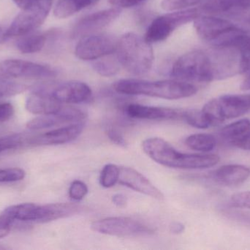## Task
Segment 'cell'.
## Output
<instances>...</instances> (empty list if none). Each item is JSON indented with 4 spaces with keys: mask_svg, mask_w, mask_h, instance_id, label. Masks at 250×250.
Instances as JSON below:
<instances>
[{
    "mask_svg": "<svg viewBox=\"0 0 250 250\" xmlns=\"http://www.w3.org/2000/svg\"><path fill=\"white\" fill-rule=\"evenodd\" d=\"M110 55L95 60L92 63L94 70L101 76L109 77L114 76L120 70V63L117 57L112 58Z\"/></svg>",
    "mask_w": 250,
    "mask_h": 250,
    "instance_id": "obj_26",
    "label": "cell"
},
{
    "mask_svg": "<svg viewBox=\"0 0 250 250\" xmlns=\"http://www.w3.org/2000/svg\"><path fill=\"white\" fill-rule=\"evenodd\" d=\"M185 144L190 149L201 152H208L215 148L217 140L213 135L208 134H196L188 136L185 139Z\"/></svg>",
    "mask_w": 250,
    "mask_h": 250,
    "instance_id": "obj_25",
    "label": "cell"
},
{
    "mask_svg": "<svg viewBox=\"0 0 250 250\" xmlns=\"http://www.w3.org/2000/svg\"><path fill=\"white\" fill-rule=\"evenodd\" d=\"M249 95V100H250V95Z\"/></svg>",
    "mask_w": 250,
    "mask_h": 250,
    "instance_id": "obj_47",
    "label": "cell"
},
{
    "mask_svg": "<svg viewBox=\"0 0 250 250\" xmlns=\"http://www.w3.org/2000/svg\"><path fill=\"white\" fill-rule=\"evenodd\" d=\"M82 210L83 207L80 205L69 203L35 205L32 213V222L37 223H50L76 215Z\"/></svg>",
    "mask_w": 250,
    "mask_h": 250,
    "instance_id": "obj_16",
    "label": "cell"
},
{
    "mask_svg": "<svg viewBox=\"0 0 250 250\" xmlns=\"http://www.w3.org/2000/svg\"><path fill=\"white\" fill-rule=\"evenodd\" d=\"M182 120L197 129H208L212 126L202 110H183Z\"/></svg>",
    "mask_w": 250,
    "mask_h": 250,
    "instance_id": "obj_27",
    "label": "cell"
},
{
    "mask_svg": "<svg viewBox=\"0 0 250 250\" xmlns=\"http://www.w3.org/2000/svg\"><path fill=\"white\" fill-rule=\"evenodd\" d=\"M120 167L114 164H106L103 168L100 177V183L104 188H111L119 182Z\"/></svg>",
    "mask_w": 250,
    "mask_h": 250,
    "instance_id": "obj_28",
    "label": "cell"
},
{
    "mask_svg": "<svg viewBox=\"0 0 250 250\" xmlns=\"http://www.w3.org/2000/svg\"><path fill=\"white\" fill-rule=\"evenodd\" d=\"M45 41L46 37L42 34L23 35L16 43V47L23 54H32L41 51L45 45Z\"/></svg>",
    "mask_w": 250,
    "mask_h": 250,
    "instance_id": "obj_24",
    "label": "cell"
},
{
    "mask_svg": "<svg viewBox=\"0 0 250 250\" xmlns=\"http://www.w3.org/2000/svg\"><path fill=\"white\" fill-rule=\"evenodd\" d=\"M193 22L198 36L211 45L236 26L230 21L214 16H199Z\"/></svg>",
    "mask_w": 250,
    "mask_h": 250,
    "instance_id": "obj_14",
    "label": "cell"
},
{
    "mask_svg": "<svg viewBox=\"0 0 250 250\" xmlns=\"http://www.w3.org/2000/svg\"><path fill=\"white\" fill-rule=\"evenodd\" d=\"M84 127V123L82 122L75 123L31 137L29 144L32 145H62L76 139L83 132Z\"/></svg>",
    "mask_w": 250,
    "mask_h": 250,
    "instance_id": "obj_18",
    "label": "cell"
},
{
    "mask_svg": "<svg viewBox=\"0 0 250 250\" xmlns=\"http://www.w3.org/2000/svg\"><path fill=\"white\" fill-rule=\"evenodd\" d=\"M57 71L45 65L22 60H7L0 62V77L47 79L55 77Z\"/></svg>",
    "mask_w": 250,
    "mask_h": 250,
    "instance_id": "obj_10",
    "label": "cell"
},
{
    "mask_svg": "<svg viewBox=\"0 0 250 250\" xmlns=\"http://www.w3.org/2000/svg\"><path fill=\"white\" fill-rule=\"evenodd\" d=\"M119 182L120 184L124 185L135 192H140L159 201L164 200L165 197L163 192L135 169L120 167Z\"/></svg>",
    "mask_w": 250,
    "mask_h": 250,
    "instance_id": "obj_15",
    "label": "cell"
},
{
    "mask_svg": "<svg viewBox=\"0 0 250 250\" xmlns=\"http://www.w3.org/2000/svg\"><path fill=\"white\" fill-rule=\"evenodd\" d=\"M250 176V169L240 164H229L213 173L212 179L219 184L236 186L244 183Z\"/></svg>",
    "mask_w": 250,
    "mask_h": 250,
    "instance_id": "obj_20",
    "label": "cell"
},
{
    "mask_svg": "<svg viewBox=\"0 0 250 250\" xmlns=\"http://www.w3.org/2000/svg\"><path fill=\"white\" fill-rule=\"evenodd\" d=\"M125 113L128 117L138 120H182L183 110L131 104L126 106Z\"/></svg>",
    "mask_w": 250,
    "mask_h": 250,
    "instance_id": "obj_17",
    "label": "cell"
},
{
    "mask_svg": "<svg viewBox=\"0 0 250 250\" xmlns=\"http://www.w3.org/2000/svg\"><path fill=\"white\" fill-rule=\"evenodd\" d=\"M250 129V120L242 119L223 127L220 131V136L226 142L233 145Z\"/></svg>",
    "mask_w": 250,
    "mask_h": 250,
    "instance_id": "obj_23",
    "label": "cell"
},
{
    "mask_svg": "<svg viewBox=\"0 0 250 250\" xmlns=\"http://www.w3.org/2000/svg\"><path fill=\"white\" fill-rule=\"evenodd\" d=\"M13 1L22 10H25L33 7L38 0H13Z\"/></svg>",
    "mask_w": 250,
    "mask_h": 250,
    "instance_id": "obj_40",
    "label": "cell"
},
{
    "mask_svg": "<svg viewBox=\"0 0 250 250\" xmlns=\"http://www.w3.org/2000/svg\"><path fill=\"white\" fill-rule=\"evenodd\" d=\"M117 42L105 34H91L81 38L76 47V57L82 60H96L115 52Z\"/></svg>",
    "mask_w": 250,
    "mask_h": 250,
    "instance_id": "obj_9",
    "label": "cell"
},
{
    "mask_svg": "<svg viewBox=\"0 0 250 250\" xmlns=\"http://www.w3.org/2000/svg\"><path fill=\"white\" fill-rule=\"evenodd\" d=\"M115 52L120 66L132 74H145L152 68L154 57L151 44L136 34L123 35L117 41Z\"/></svg>",
    "mask_w": 250,
    "mask_h": 250,
    "instance_id": "obj_3",
    "label": "cell"
},
{
    "mask_svg": "<svg viewBox=\"0 0 250 250\" xmlns=\"http://www.w3.org/2000/svg\"><path fill=\"white\" fill-rule=\"evenodd\" d=\"M250 110L248 95H223L213 98L202 109L212 126H218L226 120L243 115Z\"/></svg>",
    "mask_w": 250,
    "mask_h": 250,
    "instance_id": "obj_5",
    "label": "cell"
},
{
    "mask_svg": "<svg viewBox=\"0 0 250 250\" xmlns=\"http://www.w3.org/2000/svg\"><path fill=\"white\" fill-rule=\"evenodd\" d=\"M230 203L235 208L250 209V191L234 194L230 198Z\"/></svg>",
    "mask_w": 250,
    "mask_h": 250,
    "instance_id": "obj_35",
    "label": "cell"
},
{
    "mask_svg": "<svg viewBox=\"0 0 250 250\" xmlns=\"http://www.w3.org/2000/svg\"><path fill=\"white\" fill-rule=\"evenodd\" d=\"M51 88H40L27 97L25 103L26 110L34 114H54L58 113L63 104L53 98Z\"/></svg>",
    "mask_w": 250,
    "mask_h": 250,
    "instance_id": "obj_19",
    "label": "cell"
},
{
    "mask_svg": "<svg viewBox=\"0 0 250 250\" xmlns=\"http://www.w3.org/2000/svg\"><path fill=\"white\" fill-rule=\"evenodd\" d=\"M112 201L118 207H124L126 204V197L122 194H117V195H114Z\"/></svg>",
    "mask_w": 250,
    "mask_h": 250,
    "instance_id": "obj_41",
    "label": "cell"
},
{
    "mask_svg": "<svg viewBox=\"0 0 250 250\" xmlns=\"http://www.w3.org/2000/svg\"><path fill=\"white\" fill-rule=\"evenodd\" d=\"M94 231L117 237H133L154 233L152 229L144 223L129 217H108L92 223Z\"/></svg>",
    "mask_w": 250,
    "mask_h": 250,
    "instance_id": "obj_8",
    "label": "cell"
},
{
    "mask_svg": "<svg viewBox=\"0 0 250 250\" xmlns=\"http://www.w3.org/2000/svg\"><path fill=\"white\" fill-rule=\"evenodd\" d=\"M51 95L62 104H82L90 101L92 91L84 82L70 81L51 88Z\"/></svg>",
    "mask_w": 250,
    "mask_h": 250,
    "instance_id": "obj_13",
    "label": "cell"
},
{
    "mask_svg": "<svg viewBox=\"0 0 250 250\" xmlns=\"http://www.w3.org/2000/svg\"><path fill=\"white\" fill-rule=\"evenodd\" d=\"M242 90L245 91H250V73L249 76L245 79L243 82H242V86H241Z\"/></svg>",
    "mask_w": 250,
    "mask_h": 250,
    "instance_id": "obj_43",
    "label": "cell"
},
{
    "mask_svg": "<svg viewBox=\"0 0 250 250\" xmlns=\"http://www.w3.org/2000/svg\"><path fill=\"white\" fill-rule=\"evenodd\" d=\"M185 227L183 224L180 223H172L170 226V231L174 234H181L185 231Z\"/></svg>",
    "mask_w": 250,
    "mask_h": 250,
    "instance_id": "obj_42",
    "label": "cell"
},
{
    "mask_svg": "<svg viewBox=\"0 0 250 250\" xmlns=\"http://www.w3.org/2000/svg\"><path fill=\"white\" fill-rule=\"evenodd\" d=\"M26 176L24 170L21 168L0 169V183H10L23 180Z\"/></svg>",
    "mask_w": 250,
    "mask_h": 250,
    "instance_id": "obj_32",
    "label": "cell"
},
{
    "mask_svg": "<svg viewBox=\"0 0 250 250\" xmlns=\"http://www.w3.org/2000/svg\"><path fill=\"white\" fill-rule=\"evenodd\" d=\"M246 22L250 24V13L248 15V17H247Z\"/></svg>",
    "mask_w": 250,
    "mask_h": 250,
    "instance_id": "obj_45",
    "label": "cell"
},
{
    "mask_svg": "<svg viewBox=\"0 0 250 250\" xmlns=\"http://www.w3.org/2000/svg\"><path fill=\"white\" fill-rule=\"evenodd\" d=\"M98 1L99 0H59L54 7V14L59 19H66Z\"/></svg>",
    "mask_w": 250,
    "mask_h": 250,
    "instance_id": "obj_22",
    "label": "cell"
},
{
    "mask_svg": "<svg viewBox=\"0 0 250 250\" xmlns=\"http://www.w3.org/2000/svg\"><path fill=\"white\" fill-rule=\"evenodd\" d=\"M119 93L130 95H146L167 100H177L192 96L198 88L189 82L176 80L146 81L121 79L114 85Z\"/></svg>",
    "mask_w": 250,
    "mask_h": 250,
    "instance_id": "obj_2",
    "label": "cell"
},
{
    "mask_svg": "<svg viewBox=\"0 0 250 250\" xmlns=\"http://www.w3.org/2000/svg\"><path fill=\"white\" fill-rule=\"evenodd\" d=\"M204 0H163L162 7L167 11L185 10L193 6L201 5Z\"/></svg>",
    "mask_w": 250,
    "mask_h": 250,
    "instance_id": "obj_31",
    "label": "cell"
},
{
    "mask_svg": "<svg viewBox=\"0 0 250 250\" xmlns=\"http://www.w3.org/2000/svg\"><path fill=\"white\" fill-rule=\"evenodd\" d=\"M16 220L8 208L0 214V239L5 237L10 233Z\"/></svg>",
    "mask_w": 250,
    "mask_h": 250,
    "instance_id": "obj_33",
    "label": "cell"
},
{
    "mask_svg": "<svg viewBox=\"0 0 250 250\" xmlns=\"http://www.w3.org/2000/svg\"><path fill=\"white\" fill-rule=\"evenodd\" d=\"M52 0H38L33 7L22 10L4 34V38L23 36L39 27L48 16Z\"/></svg>",
    "mask_w": 250,
    "mask_h": 250,
    "instance_id": "obj_7",
    "label": "cell"
},
{
    "mask_svg": "<svg viewBox=\"0 0 250 250\" xmlns=\"http://www.w3.org/2000/svg\"><path fill=\"white\" fill-rule=\"evenodd\" d=\"M14 114V107L10 103L0 104V123L7 121Z\"/></svg>",
    "mask_w": 250,
    "mask_h": 250,
    "instance_id": "obj_36",
    "label": "cell"
},
{
    "mask_svg": "<svg viewBox=\"0 0 250 250\" xmlns=\"http://www.w3.org/2000/svg\"><path fill=\"white\" fill-rule=\"evenodd\" d=\"M198 16L199 10L197 8L185 9L158 16L150 23L144 38L149 44L161 42L176 29L192 22Z\"/></svg>",
    "mask_w": 250,
    "mask_h": 250,
    "instance_id": "obj_6",
    "label": "cell"
},
{
    "mask_svg": "<svg viewBox=\"0 0 250 250\" xmlns=\"http://www.w3.org/2000/svg\"><path fill=\"white\" fill-rule=\"evenodd\" d=\"M28 87L19 82L0 77V98L19 95L27 90Z\"/></svg>",
    "mask_w": 250,
    "mask_h": 250,
    "instance_id": "obj_29",
    "label": "cell"
},
{
    "mask_svg": "<svg viewBox=\"0 0 250 250\" xmlns=\"http://www.w3.org/2000/svg\"><path fill=\"white\" fill-rule=\"evenodd\" d=\"M144 153L153 161L170 168L197 170L214 167L220 161L214 154H188L176 151L162 138L151 137L143 142Z\"/></svg>",
    "mask_w": 250,
    "mask_h": 250,
    "instance_id": "obj_1",
    "label": "cell"
},
{
    "mask_svg": "<svg viewBox=\"0 0 250 250\" xmlns=\"http://www.w3.org/2000/svg\"><path fill=\"white\" fill-rule=\"evenodd\" d=\"M121 13V9H106L95 12L79 20L73 29V38H82L93 34L114 22Z\"/></svg>",
    "mask_w": 250,
    "mask_h": 250,
    "instance_id": "obj_12",
    "label": "cell"
},
{
    "mask_svg": "<svg viewBox=\"0 0 250 250\" xmlns=\"http://www.w3.org/2000/svg\"><path fill=\"white\" fill-rule=\"evenodd\" d=\"M107 135H108V138H109L110 140L113 143L116 144V145H119V146L123 147V148H125L126 146V140L123 137V135L117 129H108V132H107Z\"/></svg>",
    "mask_w": 250,
    "mask_h": 250,
    "instance_id": "obj_38",
    "label": "cell"
},
{
    "mask_svg": "<svg viewBox=\"0 0 250 250\" xmlns=\"http://www.w3.org/2000/svg\"><path fill=\"white\" fill-rule=\"evenodd\" d=\"M170 76L182 82L208 83L217 80V70L211 51H189L176 60Z\"/></svg>",
    "mask_w": 250,
    "mask_h": 250,
    "instance_id": "obj_4",
    "label": "cell"
},
{
    "mask_svg": "<svg viewBox=\"0 0 250 250\" xmlns=\"http://www.w3.org/2000/svg\"><path fill=\"white\" fill-rule=\"evenodd\" d=\"M109 3L117 8H129L139 5L146 0H108Z\"/></svg>",
    "mask_w": 250,
    "mask_h": 250,
    "instance_id": "obj_37",
    "label": "cell"
},
{
    "mask_svg": "<svg viewBox=\"0 0 250 250\" xmlns=\"http://www.w3.org/2000/svg\"><path fill=\"white\" fill-rule=\"evenodd\" d=\"M201 9L209 13H233L250 10V0H204Z\"/></svg>",
    "mask_w": 250,
    "mask_h": 250,
    "instance_id": "obj_21",
    "label": "cell"
},
{
    "mask_svg": "<svg viewBox=\"0 0 250 250\" xmlns=\"http://www.w3.org/2000/svg\"><path fill=\"white\" fill-rule=\"evenodd\" d=\"M233 145L240 149L250 151V129L242 137L235 142Z\"/></svg>",
    "mask_w": 250,
    "mask_h": 250,
    "instance_id": "obj_39",
    "label": "cell"
},
{
    "mask_svg": "<svg viewBox=\"0 0 250 250\" xmlns=\"http://www.w3.org/2000/svg\"><path fill=\"white\" fill-rule=\"evenodd\" d=\"M87 114L82 109L62 105L58 113L43 114L28 122L26 126L31 130H41L67 123H79L86 118Z\"/></svg>",
    "mask_w": 250,
    "mask_h": 250,
    "instance_id": "obj_11",
    "label": "cell"
},
{
    "mask_svg": "<svg viewBox=\"0 0 250 250\" xmlns=\"http://www.w3.org/2000/svg\"><path fill=\"white\" fill-rule=\"evenodd\" d=\"M30 137H26L23 135H12L0 138V153L7 150L15 149L22 146L27 142L29 143Z\"/></svg>",
    "mask_w": 250,
    "mask_h": 250,
    "instance_id": "obj_30",
    "label": "cell"
},
{
    "mask_svg": "<svg viewBox=\"0 0 250 250\" xmlns=\"http://www.w3.org/2000/svg\"><path fill=\"white\" fill-rule=\"evenodd\" d=\"M7 248H6V247H3L1 246V245H0V250H7Z\"/></svg>",
    "mask_w": 250,
    "mask_h": 250,
    "instance_id": "obj_46",
    "label": "cell"
},
{
    "mask_svg": "<svg viewBox=\"0 0 250 250\" xmlns=\"http://www.w3.org/2000/svg\"><path fill=\"white\" fill-rule=\"evenodd\" d=\"M4 35H2V34L0 32V42H1V41H3V39H4Z\"/></svg>",
    "mask_w": 250,
    "mask_h": 250,
    "instance_id": "obj_44",
    "label": "cell"
},
{
    "mask_svg": "<svg viewBox=\"0 0 250 250\" xmlns=\"http://www.w3.org/2000/svg\"><path fill=\"white\" fill-rule=\"evenodd\" d=\"M87 193V186L82 181H74L69 189V196L74 201H82Z\"/></svg>",
    "mask_w": 250,
    "mask_h": 250,
    "instance_id": "obj_34",
    "label": "cell"
}]
</instances>
